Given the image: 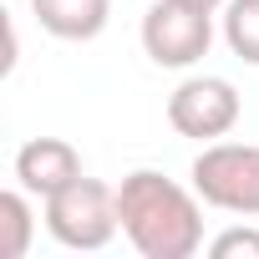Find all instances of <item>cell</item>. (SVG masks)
Listing matches in <instances>:
<instances>
[{
	"instance_id": "1",
	"label": "cell",
	"mask_w": 259,
	"mask_h": 259,
	"mask_svg": "<svg viewBox=\"0 0 259 259\" xmlns=\"http://www.w3.org/2000/svg\"><path fill=\"white\" fill-rule=\"evenodd\" d=\"M122 234L143 259H193L203 249V198L158 168H138L117 183Z\"/></svg>"
},
{
	"instance_id": "2",
	"label": "cell",
	"mask_w": 259,
	"mask_h": 259,
	"mask_svg": "<svg viewBox=\"0 0 259 259\" xmlns=\"http://www.w3.org/2000/svg\"><path fill=\"white\" fill-rule=\"evenodd\" d=\"M188 178L208 208L259 219V143H203Z\"/></svg>"
},
{
	"instance_id": "3",
	"label": "cell",
	"mask_w": 259,
	"mask_h": 259,
	"mask_svg": "<svg viewBox=\"0 0 259 259\" xmlns=\"http://www.w3.org/2000/svg\"><path fill=\"white\" fill-rule=\"evenodd\" d=\"M122 219H117V188H107L102 178H76L61 193L46 198V234L66 249H107L117 239Z\"/></svg>"
},
{
	"instance_id": "4",
	"label": "cell",
	"mask_w": 259,
	"mask_h": 259,
	"mask_svg": "<svg viewBox=\"0 0 259 259\" xmlns=\"http://www.w3.org/2000/svg\"><path fill=\"white\" fill-rule=\"evenodd\" d=\"M208 46H213V11H193L183 0H153L148 6V16H143V51L158 66L183 71L198 56H208Z\"/></svg>"
},
{
	"instance_id": "5",
	"label": "cell",
	"mask_w": 259,
	"mask_h": 259,
	"mask_svg": "<svg viewBox=\"0 0 259 259\" xmlns=\"http://www.w3.org/2000/svg\"><path fill=\"white\" fill-rule=\"evenodd\" d=\"M239 112H244V102H239L234 81H224V76H188V81H178L173 97H168L173 133H178V138H193V143H219V138H229L234 127H239Z\"/></svg>"
},
{
	"instance_id": "6",
	"label": "cell",
	"mask_w": 259,
	"mask_h": 259,
	"mask_svg": "<svg viewBox=\"0 0 259 259\" xmlns=\"http://www.w3.org/2000/svg\"><path fill=\"white\" fill-rule=\"evenodd\" d=\"M76 178H81V153L66 138H31L16 153V183L41 203L51 193H61L66 183H76Z\"/></svg>"
},
{
	"instance_id": "7",
	"label": "cell",
	"mask_w": 259,
	"mask_h": 259,
	"mask_svg": "<svg viewBox=\"0 0 259 259\" xmlns=\"http://www.w3.org/2000/svg\"><path fill=\"white\" fill-rule=\"evenodd\" d=\"M31 16L56 41H97L112 21V0H31Z\"/></svg>"
},
{
	"instance_id": "8",
	"label": "cell",
	"mask_w": 259,
	"mask_h": 259,
	"mask_svg": "<svg viewBox=\"0 0 259 259\" xmlns=\"http://www.w3.org/2000/svg\"><path fill=\"white\" fill-rule=\"evenodd\" d=\"M31 234H36L31 193L26 188H6L0 193V259H26Z\"/></svg>"
},
{
	"instance_id": "9",
	"label": "cell",
	"mask_w": 259,
	"mask_h": 259,
	"mask_svg": "<svg viewBox=\"0 0 259 259\" xmlns=\"http://www.w3.org/2000/svg\"><path fill=\"white\" fill-rule=\"evenodd\" d=\"M224 46L239 61L259 66V0H229L224 6Z\"/></svg>"
},
{
	"instance_id": "10",
	"label": "cell",
	"mask_w": 259,
	"mask_h": 259,
	"mask_svg": "<svg viewBox=\"0 0 259 259\" xmlns=\"http://www.w3.org/2000/svg\"><path fill=\"white\" fill-rule=\"evenodd\" d=\"M213 259H259V229H224L208 244Z\"/></svg>"
},
{
	"instance_id": "11",
	"label": "cell",
	"mask_w": 259,
	"mask_h": 259,
	"mask_svg": "<svg viewBox=\"0 0 259 259\" xmlns=\"http://www.w3.org/2000/svg\"><path fill=\"white\" fill-rule=\"evenodd\" d=\"M183 6H193V11H224L229 0H183Z\"/></svg>"
}]
</instances>
